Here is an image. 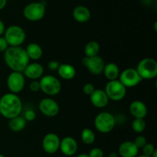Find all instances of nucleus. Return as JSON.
Instances as JSON below:
<instances>
[{"label":"nucleus","mask_w":157,"mask_h":157,"mask_svg":"<svg viewBox=\"0 0 157 157\" xmlns=\"http://www.w3.org/2000/svg\"><path fill=\"white\" fill-rule=\"evenodd\" d=\"M4 60L11 70L20 72L24 71L30 61L25 49L21 46H9L4 52Z\"/></svg>","instance_id":"f257e3e1"},{"label":"nucleus","mask_w":157,"mask_h":157,"mask_svg":"<svg viewBox=\"0 0 157 157\" xmlns=\"http://www.w3.org/2000/svg\"><path fill=\"white\" fill-rule=\"evenodd\" d=\"M22 103L17 94L9 92L0 98V114L4 118L11 119L21 114Z\"/></svg>","instance_id":"f03ea898"},{"label":"nucleus","mask_w":157,"mask_h":157,"mask_svg":"<svg viewBox=\"0 0 157 157\" xmlns=\"http://www.w3.org/2000/svg\"><path fill=\"white\" fill-rule=\"evenodd\" d=\"M3 36L9 46H21L25 41L26 34L21 26L12 25L6 29Z\"/></svg>","instance_id":"7ed1b4c3"},{"label":"nucleus","mask_w":157,"mask_h":157,"mask_svg":"<svg viewBox=\"0 0 157 157\" xmlns=\"http://www.w3.org/2000/svg\"><path fill=\"white\" fill-rule=\"evenodd\" d=\"M136 70L142 79H153L157 75V62L152 58H143L138 63Z\"/></svg>","instance_id":"20e7f679"},{"label":"nucleus","mask_w":157,"mask_h":157,"mask_svg":"<svg viewBox=\"0 0 157 157\" xmlns=\"http://www.w3.org/2000/svg\"><path fill=\"white\" fill-rule=\"evenodd\" d=\"M116 119L111 113L107 112H100L94 119V126L101 133L110 132L115 127Z\"/></svg>","instance_id":"39448f33"},{"label":"nucleus","mask_w":157,"mask_h":157,"mask_svg":"<svg viewBox=\"0 0 157 157\" xmlns=\"http://www.w3.org/2000/svg\"><path fill=\"white\" fill-rule=\"evenodd\" d=\"M40 90L50 96L56 95L61 92V84L58 78L52 75H46L40 78Z\"/></svg>","instance_id":"423d86ee"},{"label":"nucleus","mask_w":157,"mask_h":157,"mask_svg":"<svg viewBox=\"0 0 157 157\" xmlns=\"http://www.w3.org/2000/svg\"><path fill=\"white\" fill-rule=\"evenodd\" d=\"M104 91L109 99L113 101H121L127 95V88L119 81V79L109 81L106 84Z\"/></svg>","instance_id":"0eeeda50"},{"label":"nucleus","mask_w":157,"mask_h":157,"mask_svg":"<svg viewBox=\"0 0 157 157\" xmlns=\"http://www.w3.org/2000/svg\"><path fill=\"white\" fill-rule=\"evenodd\" d=\"M45 6L42 2H31L23 10V15L26 19L31 22H37L42 19L45 15Z\"/></svg>","instance_id":"6e6552de"},{"label":"nucleus","mask_w":157,"mask_h":157,"mask_svg":"<svg viewBox=\"0 0 157 157\" xmlns=\"http://www.w3.org/2000/svg\"><path fill=\"white\" fill-rule=\"evenodd\" d=\"M118 78H119V81L126 88L135 87L139 85L143 80L136 69H133V68H128L120 72Z\"/></svg>","instance_id":"1a4fd4ad"},{"label":"nucleus","mask_w":157,"mask_h":157,"mask_svg":"<svg viewBox=\"0 0 157 157\" xmlns=\"http://www.w3.org/2000/svg\"><path fill=\"white\" fill-rule=\"evenodd\" d=\"M25 85V75L22 72L12 71L7 78V86L10 92L18 94L23 90Z\"/></svg>","instance_id":"9d476101"},{"label":"nucleus","mask_w":157,"mask_h":157,"mask_svg":"<svg viewBox=\"0 0 157 157\" xmlns=\"http://www.w3.org/2000/svg\"><path fill=\"white\" fill-rule=\"evenodd\" d=\"M82 64L90 73L95 75L102 74L105 66L103 58L98 55L93 57H84L82 59Z\"/></svg>","instance_id":"9b49d317"},{"label":"nucleus","mask_w":157,"mask_h":157,"mask_svg":"<svg viewBox=\"0 0 157 157\" xmlns=\"http://www.w3.org/2000/svg\"><path fill=\"white\" fill-rule=\"evenodd\" d=\"M40 112L47 117H55L59 113L60 107L58 103L52 98H44L38 104Z\"/></svg>","instance_id":"f8f14e48"},{"label":"nucleus","mask_w":157,"mask_h":157,"mask_svg":"<svg viewBox=\"0 0 157 157\" xmlns=\"http://www.w3.org/2000/svg\"><path fill=\"white\" fill-rule=\"evenodd\" d=\"M61 139L58 134L49 132L46 134L42 139V148L45 152L54 154L59 149Z\"/></svg>","instance_id":"ddd939ff"},{"label":"nucleus","mask_w":157,"mask_h":157,"mask_svg":"<svg viewBox=\"0 0 157 157\" xmlns=\"http://www.w3.org/2000/svg\"><path fill=\"white\" fill-rule=\"evenodd\" d=\"M78 143L71 136L64 137L60 142L59 149L64 155L67 156L75 155L78 151Z\"/></svg>","instance_id":"4468645a"},{"label":"nucleus","mask_w":157,"mask_h":157,"mask_svg":"<svg viewBox=\"0 0 157 157\" xmlns=\"http://www.w3.org/2000/svg\"><path fill=\"white\" fill-rule=\"evenodd\" d=\"M44 71L42 65L38 62H32L29 63L22 72L27 78L32 80H36L43 76Z\"/></svg>","instance_id":"2eb2a0df"},{"label":"nucleus","mask_w":157,"mask_h":157,"mask_svg":"<svg viewBox=\"0 0 157 157\" xmlns=\"http://www.w3.org/2000/svg\"><path fill=\"white\" fill-rule=\"evenodd\" d=\"M90 100L92 105L97 108H104L109 103V98L105 91L101 89H95L90 95Z\"/></svg>","instance_id":"dca6fc26"},{"label":"nucleus","mask_w":157,"mask_h":157,"mask_svg":"<svg viewBox=\"0 0 157 157\" xmlns=\"http://www.w3.org/2000/svg\"><path fill=\"white\" fill-rule=\"evenodd\" d=\"M130 114L134 119H144L147 115V107L144 102L135 100L130 103L129 106Z\"/></svg>","instance_id":"f3484780"},{"label":"nucleus","mask_w":157,"mask_h":157,"mask_svg":"<svg viewBox=\"0 0 157 157\" xmlns=\"http://www.w3.org/2000/svg\"><path fill=\"white\" fill-rule=\"evenodd\" d=\"M118 152L121 157H136L138 155L139 149L133 141H125L120 145Z\"/></svg>","instance_id":"a211bd4d"},{"label":"nucleus","mask_w":157,"mask_h":157,"mask_svg":"<svg viewBox=\"0 0 157 157\" xmlns=\"http://www.w3.org/2000/svg\"><path fill=\"white\" fill-rule=\"evenodd\" d=\"M91 14L88 8L84 6H78L73 11V17L78 22L85 23L90 20Z\"/></svg>","instance_id":"6ab92c4d"},{"label":"nucleus","mask_w":157,"mask_h":157,"mask_svg":"<svg viewBox=\"0 0 157 157\" xmlns=\"http://www.w3.org/2000/svg\"><path fill=\"white\" fill-rule=\"evenodd\" d=\"M58 74L61 78L65 80H71L76 75V69L72 65L68 63L60 64L59 67L57 69Z\"/></svg>","instance_id":"aec40b11"},{"label":"nucleus","mask_w":157,"mask_h":157,"mask_svg":"<svg viewBox=\"0 0 157 157\" xmlns=\"http://www.w3.org/2000/svg\"><path fill=\"white\" fill-rule=\"evenodd\" d=\"M26 54L29 59L38 60L41 58L43 55V50L41 46L37 43L31 42L25 49Z\"/></svg>","instance_id":"412c9836"},{"label":"nucleus","mask_w":157,"mask_h":157,"mask_svg":"<svg viewBox=\"0 0 157 157\" xmlns=\"http://www.w3.org/2000/svg\"><path fill=\"white\" fill-rule=\"evenodd\" d=\"M103 73L109 81L117 79L120 75V69L116 63L109 62L104 66Z\"/></svg>","instance_id":"4be33fe9"},{"label":"nucleus","mask_w":157,"mask_h":157,"mask_svg":"<svg viewBox=\"0 0 157 157\" xmlns=\"http://www.w3.org/2000/svg\"><path fill=\"white\" fill-rule=\"evenodd\" d=\"M26 126V120L24 117L18 115L16 117L11 119L9 121V128L14 132H19L25 129Z\"/></svg>","instance_id":"5701e85b"},{"label":"nucleus","mask_w":157,"mask_h":157,"mask_svg":"<svg viewBox=\"0 0 157 157\" xmlns=\"http://www.w3.org/2000/svg\"><path fill=\"white\" fill-rule=\"evenodd\" d=\"M100 44L97 41H90L84 47L85 57H93L98 55L100 52Z\"/></svg>","instance_id":"b1692460"},{"label":"nucleus","mask_w":157,"mask_h":157,"mask_svg":"<svg viewBox=\"0 0 157 157\" xmlns=\"http://www.w3.org/2000/svg\"><path fill=\"white\" fill-rule=\"evenodd\" d=\"M81 137L83 143H85L86 145H90L94 143L96 139V135L94 131L88 128H85L81 131Z\"/></svg>","instance_id":"393cba45"},{"label":"nucleus","mask_w":157,"mask_h":157,"mask_svg":"<svg viewBox=\"0 0 157 157\" xmlns=\"http://www.w3.org/2000/svg\"><path fill=\"white\" fill-rule=\"evenodd\" d=\"M147 127L144 119H134L132 123V129L136 133H141L144 132Z\"/></svg>","instance_id":"a878e982"},{"label":"nucleus","mask_w":157,"mask_h":157,"mask_svg":"<svg viewBox=\"0 0 157 157\" xmlns=\"http://www.w3.org/2000/svg\"><path fill=\"white\" fill-rule=\"evenodd\" d=\"M133 143H134V144L136 145V147H137L138 149H142V148L147 143V138H146L145 136H144V135H139L135 138Z\"/></svg>","instance_id":"bb28decb"},{"label":"nucleus","mask_w":157,"mask_h":157,"mask_svg":"<svg viewBox=\"0 0 157 157\" xmlns=\"http://www.w3.org/2000/svg\"><path fill=\"white\" fill-rule=\"evenodd\" d=\"M143 149V152H144V155H148V156H151L152 154L153 153V152L155 151V147L152 143H147Z\"/></svg>","instance_id":"cd10ccee"},{"label":"nucleus","mask_w":157,"mask_h":157,"mask_svg":"<svg viewBox=\"0 0 157 157\" xmlns=\"http://www.w3.org/2000/svg\"><path fill=\"white\" fill-rule=\"evenodd\" d=\"M89 157H104V152L101 148H93L88 153Z\"/></svg>","instance_id":"c85d7f7f"},{"label":"nucleus","mask_w":157,"mask_h":157,"mask_svg":"<svg viewBox=\"0 0 157 157\" xmlns=\"http://www.w3.org/2000/svg\"><path fill=\"white\" fill-rule=\"evenodd\" d=\"M95 90V86H94V84L92 83H86L85 85L83 87V92L84 93H85L86 95H90L92 93H93L94 91Z\"/></svg>","instance_id":"c756f323"},{"label":"nucleus","mask_w":157,"mask_h":157,"mask_svg":"<svg viewBox=\"0 0 157 157\" xmlns=\"http://www.w3.org/2000/svg\"><path fill=\"white\" fill-rule=\"evenodd\" d=\"M24 118L26 121H33L36 118V113L32 109H28L25 113Z\"/></svg>","instance_id":"7c9ffc66"},{"label":"nucleus","mask_w":157,"mask_h":157,"mask_svg":"<svg viewBox=\"0 0 157 157\" xmlns=\"http://www.w3.org/2000/svg\"><path fill=\"white\" fill-rule=\"evenodd\" d=\"M29 89H30V90L33 92H38V91H40L39 81L33 80V81L30 83V85H29Z\"/></svg>","instance_id":"2f4dec72"},{"label":"nucleus","mask_w":157,"mask_h":157,"mask_svg":"<svg viewBox=\"0 0 157 157\" xmlns=\"http://www.w3.org/2000/svg\"><path fill=\"white\" fill-rule=\"evenodd\" d=\"M60 64L61 63H59V62L55 61V60H52V61H50L48 63V68L49 70L55 71L58 69Z\"/></svg>","instance_id":"473e14b6"},{"label":"nucleus","mask_w":157,"mask_h":157,"mask_svg":"<svg viewBox=\"0 0 157 157\" xmlns=\"http://www.w3.org/2000/svg\"><path fill=\"white\" fill-rule=\"evenodd\" d=\"M9 47L7 42L5 39L4 36H0V52H4Z\"/></svg>","instance_id":"72a5a7b5"},{"label":"nucleus","mask_w":157,"mask_h":157,"mask_svg":"<svg viewBox=\"0 0 157 157\" xmlns=\"http://www.w3.org/2000/svg\"><path fill=\"white\" fill-rule=\"evenodd\" d=\"M6 31V26L2 20L0 19V36H2L4 35V32Z\"/></svg>","instance_id":"f704fd0d"},{"label":"nucleus","mask_w":157,"mask_h":157,"mask_svg":"<svg viewBox=\"0 0 157 157\" xmlns=\"http://www.w3.org/2000/svg\"><path fill=\"white\" fill-rule=\"evenodd\" d=\"M7 4V0H0V10L4 9Z\"/></svg>","instance_id":"c9c22d12"},{"label":"nucleus","mask_w":157,"mask_h":157,"mask_svg":"<svg viewBox=\"0 0 157 157\" xmlns=\"http://www.w3.org/2000/svg\"><path fill=\"white\" fill-rule=\"evenodd\" d=\"M76 157H89V155H88V154L82 153V154H80V155H77Z\"/></svg>","instance_id":"e433bc0d"},{"label":"nucleus","mask_w":157,"mask_h":157,"mask_svg":"<svg viewBox=\"0 0 157 157\" xmlns=\"http://www.w3.org/2000/svg\"><path fill=\"white\" fill-rule=\"evenodd\" d=\"M109 157H117V154L116 152H111L109 155Z\"/></svg>","instance_id":"4c0bfd02"},{"label":"nucleus","mask_w":157,"mask_h":157,"mask_svg":"<svg viewBox=\"0 0 157 157\" xmlns=\"http://www.w3.org/2000/svg\"><path fill=\"white\" fill-rule=\"evenodd\" d=\"M150 157H157V150L156 149H155V151L153 152V153L152 154V155Z\"/></svg>","instance_id":"58836bf2"},{"label":"nucleus","mask_w":157,"mask_h":157,"mask_svg":"<svg viewBox=\"0 0 157 157\" xmlns=\"http://www.w3.org/2000/svg\"><path fill=\"white\" fill-rule=\"evenodd\" d=\"M136 157H150V156H148V155H144V154H143V155H137V156H136Z\"/></svg>","instance_id":"ea45409f"},{"label":"nucleus","mask_w":157,"mask_h":157,"mask_svg":"<svg viewBox=\"0 0 157 157\" xmlns=\"http://www.w3.org/2000/svg\"><path fill=\"white\" fill-rule=\"evenodd\" d=\"M156 24H157V22H155V24H154V29H155V31H156Z\"/></svg>","instance_id":"a19ab883"},{"label":"nucleus","mask_w":157,"mask_h":157,"mask_svg":"<svg viewBox=\"0 0 157 157\" xmlns=\"http://www.w3.org/2000/svg\"><path fill=\"white\" fill-rule=\"evenodd\" d=\"M0 157H6V156H5L4 155H2V154L0 153Z\"/></svg>","instance_id":"79ce46f5"},{"label":"nucleus","mask_w":157,"mask_h":157,"mask_svg":"<svg viewBox=\"0 0 157 157\" xmlns=\"http://www.w3.org/2000/svg\"><path fill=\"white\" fill-rule=\"evenodd\" d=\"M154 1H156V0H154Z\"/></svg>","instance_id":"37998d69"}]
</instances>
